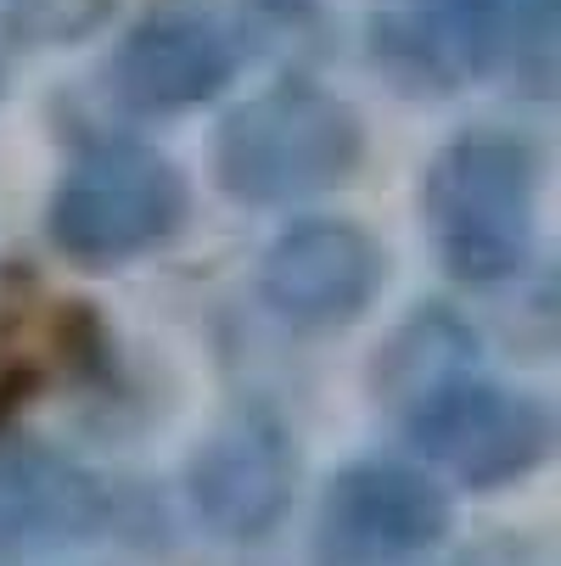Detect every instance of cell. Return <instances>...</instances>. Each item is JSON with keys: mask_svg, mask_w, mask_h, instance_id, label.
Listing matches in <instances>:
<instances>
[{"mask_svg": "<svg viewBox=\"0 0 561 566\" xmlns=\"http://www.w3.org/2000/svg\"><path fill=\"white\" fill-rule=\"evenodd\" d=\"M298 489V449L292 432L264 416L242 410L219 421L186 465V494L208 533L230 544H259L281 527Z\"/></svg>", "mask_w": 561, "mask_h": 566, "instance_id": "obj_5", "label": "cell"}, {"mask_svg": "<svg viewBox=\"0 0 561 566\" xmlns=\"http://www.w3.org/2000/svg\"><path fill=\"white\" fill-rule=\"evenodd\" d=\"M354 164H360L354 113L314 85H281L248 102L219 135V180L248 202H292L309 191H326Z\"/></svg>", "mask_w": 561, "mask_h": 566, "instance_id": "obj_2", "label": "cell"}, {"mask_svg": "<svg viewBox=\"0 0 561 566\" xmlns=\"http://www.w3.org/2000/svg\"><path fill=\"white\" fill-rule=\"evenodd\" d=\"M382 286V253L360 224L314 219L287 230L259 264V292L298 326H337Z\"/></svg>", "mask_w": 561, "mask_h": 566, "instance_id": "obj_7", "label": "cell"}, {"mask_svg": "<svg viewBox=\"0 0 561 566\" xmlns=\"http://www.w3.org/2000/svg\"><path fill=\"white\" fill-rule=\"evenodd\" d=\"M113 522H118V500L91 471H79L45 449L0 454V560L85 544Z\"/></svg>", "mask_w": 561, "mask_h": 566, "instance_id": "obj_8", "label": "cell"}, {"mask_svg": "<svg viewBox=\"0 0 561 566\" xmlns=\"http://www.w3.org/2000/svg\"><path fill=\"white\" fill-rule=\"evenodd\" d=\"M411 443L466 489H506V482L544 465L555 427L533 398L460 381L411 416Z\"/></svg>", "mask_w": 561, "mask_h": 566, "instance_id": "obj_6", "label": "cell"}, {"mask_svg": "<svg viewBox=\"0 0 561 566\" xmlns=\"http://www.w3.org/2000/svg\"><path fill=\"white\" fill-rule=\"evenodd\" d=\"M113 0H12V34L18 40H79L107 18Z\"/></svg>", "mask_w": 561, "mask_h": 566, "instance_id": "obj_11", "label": "cell"}, {"mask_svg": "<svg viewBox=\"0 0 561 566\" xmlns=\"http://www.w3.org/2000/svg\"><path fill=\"white\" fill-rule=\"evenodd\" d=\"M186 219V180L157 151L107 140L62 175L51 202V235L79 264H118L157 248Z\"/></svg>", "mask_w": 561, "mask_h": 566, "instance_id": "obj_3", "label": "cell"}, {"mask_svg": "<svg viewBox=\"0 0 561 566\" xmlns=\"http://www.w3.org/2000/svg\"><path fill=\"white\" fill-rule=\"evenodd\" d=\"M471 354H477L471 332L455 326L449 314H438V308L433 314H416L411 326L387 343V354L376 359L382 365L376 370V392L411 421L416 410H427L433 398H444L449 387L466 381Z\"/></svg>", "mask_w": 561, "mask_h": 566, "instance_id": "obj_10", "label": "cell"}, {"mask_svg": "<svg viewBox=\"0 0 561 566\" xmlns=\"http://www.w3.org/2000/svg\"><path fill=\"white\" fill-rule=\"evenodd\" d=\"M438 253L466 281H500L522 264L533 235V151L506 135L455 140L422 191Z\"/></svg>", "mask_w": 561, "mask_h": 566, "instance_id": "obj_1", "label": "cell"}, {"mask_svg": "<svg viewBox=\"0 0 561 566\" xmlns=\"http://www.w3.org/2000/svg\"><path fill=\"white\" fill-rule=\"evenodd\" d=\"M449 533V494L411 460H360L326 482L314 516L320 566H405Z\"/></svg>", "mask_w": 561, "mask_h": 566, "instance_id": "obj_4", "label": "cell"}, {"mask_svg": "<svg viewBox=\"0 0 561 566\" xmlns=\"http://www.w3.org/2000/svg\"><path fill=\"white\" fill-rule=\"evenodd\" d=\"M230 73H236V45H230L225 23L202 7H169V12L146 18L113 67L124 102H135L146 113L191 107V102L214 96Z\"/></svg>", "mask_w": 561, "mask_h": 566, "instance_id": "obj_9", "label": "cell"}]
</instances>
